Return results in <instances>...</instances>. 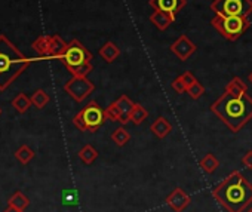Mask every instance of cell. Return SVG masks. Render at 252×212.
<instances>
[{
  "mask_svg": "<svg viewBox=\"0 0 252 212\" xmlns=\"http://www.w3.org/2000/svg\"><path fill=\"white\" fill-rule=\"evenodd\" d=\"M95 89V85L88 77H76L73 76L65 85L64 91L77 102H82L86 96H89Z\"/></svg>",
  "mask_w": 252,
  "mask_h": 212,
  "instance_id": "cell-8",
  "label": "cell"
},
{
  "mask_svg": "<svg viewBox=\"0 0 252 212\" xmlns=\"http://www.w3.org/2000/svg\"><path fill=\"white\" fill-rule=\"evenodd\" d=\"M12 105L18 113H26L32 105V98H29L26 93H20L12 99Z\"/></svg>",
  "mask_w": 252,
  "mask_h": 212,
  "instance_id": "cell-23",
  "label": "cell"
},
{
  "mask_svg": "<svg viewBox=\"0 0 252 212\" xmlns=\"http://www.w3.org/2000/svg\"><path fill=\"white\" fill-rule=\"evenodd\" d=\"M246 212H252V206H251V208H249V209H248Z\"/></svg>",
  "mask_w": 252,
  "mask_h": 212,
  "instance_id": "cell-36",
  "label": "cell"
},
{
  "mask_svg": "<svg viewBox=\"0 0 252 212\" xmlns=\"http://www.w3.org/2000/svg\"><path fill=\"white\" fill-rule=\"evenodd\" d=\"M165 202L174 212H184V209L190 205L191 199L181 187H177L166 196Z\"/></svg>",
  "mask_w": 252,
  "mask_h": 212,
  "instance_id": "cell-10",
  "label": "cell"
},
{
  "mask_svg": "<svg viewBox=\"0 0 252 212\" xmlns=\"http://www.w3.org/2000/svg\"><path fill=\"white\" fill-rule=\"evenodd\" d=\"M65 49H67V43H65L58 34L51 36L49 58H57V60H60V58L63 57V54L65 52Z\"/></svg>",
  "mask_w": 252,
  "mask_h": 212,
  "instance_id": "cell-16",
  "label": "cell"
},
{
  "mask_svg": "<svg viewBox=\"0 0 252 212\" xmlns=\"http://www.w3.org/2000/svg\"><path fill=\"white\" fill-rule=\"evenodd\" d=\"M116 104H117V107L120 110V121L119 122L122 125L129 123L131 122V113H132V109H134L135 102H132L128 95H120L116 99Z\"/></svg>",
  "mask_w": 252,
  "mask_h": 212,
  "instance_id": "cell-12",
  "label": "cell"
},
{
  "mask_svg": "<svg viewBox=\"0 0 252 212\" xmlns=\"http://www.w3.org/2000/svg\"><path fill=\"white\" fill-rule=\"evenodd\" d=\"M248 80H249V82H251V83H252V71H251V74H249V76H248Z\"/></svg>",
  "mask_w": 252,
  "mask_h": 212,
  "instance_id": "cell-35",
  "label": "cell"
},
{
  "mask_svg": "<svg viewBox=\"0 0 252 212\" xmlns=\"http://www.w3.org/2000/svg\"><path fill=\"white\" fill-rule=\"evenodd\" d=\"M242 165L246 169H252V150H249V151L245 153V156L242 157Z\"/></svg>",
  "mask_w": 252,
  "mask_h": 212,
  "instance_id": "cell-33",
  "label": "cell"
},
{
  "mask_svg": "<svg viewBox=\"0 0 252 212\" xmlns=\"http://www.w3.org/2000/svg\"><path fill=\"white\" fill-rule=\"evenodd\" d=\"M77 156H79V159H80L85 165H91V163H94V162L96 160L98 151H96L91 144H86L85 147L80 149V151L77 153Z\"/></svg>",
  "mask_w": 252,
  "mask_h": 212,
  "instance_id": "cell-19",
  "label": "cell"
},
{
  "mask_svg": "<svg viewBox=\"0 0 252 212\" xmlns=\"http://www.w3.org/2000/svg\"><path fill=\"white\" fill-rule=\"evenodd\" d=\"M49 102V95L43 91V89H37L33 96H32V104L36 109H43L46 107V104Z\"/></svg>",
  "mask_w": 252,
  "mask_h": 212,
  "instance_id": "cell-24",
  "label": "cell"
},
{
  "mask_svg": "<svg viewBox=\"0 0 252 212\" xmlns=\"http://www.w3.org/2000/svg\"><path fill=\"white\" fill-rule=\"evenodd\" d=\"M147 118H149V112L143 107L141 104L135 102L134 109H132V113H131V122L134 125H141Z\"/></svg>",
  "mask_w": 252,
  "mask_h": 212,
  "instance_id": "cell-22",
  "label": "cell"
},
{
  "mask_svg": "<svg viewBox=\"0 0 252 212\" xmlns=\"http://www.w3.org/2000/svg\"><path fill=\"white\" fill-rule=\"evenodd\" d=\"M187 93H189V96H190L191 99H199V98L205 93V88H203V85H202L199 80H196V82L187 89Z\"/></svg>",
  "mask_w": 252,
  "mask_h": 212,
  "instance_id": "cell-28",
  "label": "cell"
},
{
  "mask_svg": "<svg viewBox=\"0 0 252 212\" xmlns=\"http://www.w3.org/2000/svg\"><path fill=\"white\" fill-rule=\"evenodd\" d=\"M180 77H181V80L184 82V85L187 86V89H189V88H190V86H191V85H193V83L196 82V80H197V79L194 77V74H193L191 71H186V73H183V74H181Z\"/></svg>",
  "mask_w": 252,
  "mask_h": 212,
  "instance_id": "cell-32",
  "label": "cell"
},
{
  "mask_svg": "<svg viewBox=\"0 0 252 212\" xmlns=\"http://www.w3.org/2000/svg\"><path fill=\"white\" fill-rule=\"evenodd\" d=\"M171 51L175 57H178L181 61H187L196 51H197V46L186 36V34H181L172 45H171Z\"/></svg>",
  "mask_w": 252,
  "mask_h": 212,
  "instance_id": "cell-9",
  "label": "cell"
},
{
  "mask_svg": "<svg viewBox=\"0 0 252 212\" xmlns=\"http://www.w3.org/2000/svg\"><path fill=\"white\" fill-rule=\"evenodd\" d=\"M30 62L32 60L21 54L6 36L0 34V91H5L23 74Z\"/></svg>",
  "mask_w": 252,
  "mask_h": 212,
  "instance_id": "cell-3",
  "label": "cell"
},
{
  "mask_svg": "<svg viewBox=\"0 0 252 212\" xmlns=\"http://www.w3.org/2000/svg\"><path fill=\"white\" fill-rule=\"evenodd\" d=\"M199 165H200V168H202V171H205L206 174H214L217 169H218V166H220V160L214 156V154H206L200 162H199Z\"/></svg>",
  "mask_w": 252,
  "mask_h": 212,
  "instance_id": "cell-20",
  "label": "cell"
},
{
  "mask_svg": "<svg viewBox=\"0 0 252 212\" xmlns=\"http://www.w3.org/2000/svg\"><path fill=\"white\" fill-rule=\"evenodd\" d=\"M211 9L221 17H248L252 12L251 0H214Z\"/></svg>",
  "mask_w": 252,
  "mask_h": 212,
  "instance_id": "cell-6",
  "label": "cell"
},
{
  "mask_svg": "<svg viewBox=\"0 0 252 212\" xmlns=\"http://www.w3.org/2000/svg\"><path fill=\"white\" fill-rule=\"evenodd\" d=\"M0 115H2V109H0Z\"/></svg>",
  "mask_w": 252,
  "mask_h": 212,
  "instance_id": "cell-37",
  "label": "cell"
},
{
  "mask_svg": "<svg viewBox=\"0 0 252 212\" xmlns=\"http://www.w3.org/2000/svg\"><path fill=\"white\" fill-rule=\"evenodd\" d=\"M107 121L105 118V110L99 107L96 101H91L86 104V107L82 109L73 119V125L79 131H88V132H96L104 122Z\"/></svg>",
  "mask_w": 252,
  "mask_h": 212,
  "instance_id": "cell-4",
  "label": "cell"
},
{
  "mask_svg": "<svg viewBox=\"0 0 252 212\" xmlns=\"http://www.w3.org/2000/svg\"><path fill=\"white\" fill-rule=\"evenodd\" d=\"M225 92L233 96H242V95L248 93V85L240 77H233L225 85Z\"/></svg>",
  "mask_w": 252,
  "mask_h": 212,
  "instance_id": "cell-15",
  "label": "cell"
},
{
  "mask_svg": "<svg viewBox=\"0 0 252 212\" xmlns=\"http://www.w3.org/2000/svg\"><path fill=\"white\" fill-rule=\"evenodd\" d=\"M211 112L231 132H239L252 119V98L248 93L233 96L224 92L211 105Z\"/></svg>",
  "mask_w": 252,
  "mask_h": 212,
  "instance_id": "cell-2",
  "label": "cell"
},
{
  "mask_svg": "<svg viewBox=\"0 0 252 212\" xmlns=\"http://www.w3.org/2000/svg\"><path fill=\"white\" fill-rule=\"evenodd\" d=\"M171 85H172V88H174V91H175L177 93L187 92V86L184 85V82L181 80V77H180V76H178L177 79H174V82H172Z\"/></svg>",
  "mask_w": 252,
  "mask_h": 212,
  "instance_id": "cell-31",
  "label": "cell"
},
{
  "mask_svg": "<svg viewBox=\"0 0 252 212\" xmlns=\"http://www.w3.org/2000/svg\"><path fill=\"white\" fill-rule=\"evenodd\" d=\"M9 205L14 206V208H17V209H21V211H23L24 208L29 206V199H27L21 191H17V193H14L12 197L9 199Z\"/></svg>",
  "mask_w": 252,
  "mask_h": 212,
  "instance_id": "cell-26",
  "label": "cell"
},
{
  "mask_svg": "<svg viewBox=\"0 0 252 212\" xmlns=\"http://www.w3.org/2000/svg\"><path fill=\"white\" fill-rule=\"evenodd\" d=\"M150 131L153 132V135H156L158 138L163 140V138H166V137L172 132V125H171V122H169L166 118L159 116V118L152 123Z\"/></svg>",
  "mask_w": 252,
  "mask_h": 212,
  "instance_id": "cell-14",
  "label": "cell"
},
{
  "mask_svg": "<svg viewBox=\"0 0 252 212\" xmlns=\"http://www.w3.org/2000/svg\"><path fill=\"white\" fill-rule=\"evenodd\" d=\"M63 203L64 205H77L76 190H64L63 191Z\"/></svg>",
  "mask_w": 252,
  "mask_h": 212,
  "instance_id": "cell-29",
  "label": "cell"
},
{
  "mask_svg": "<svg viewBox=\"0 0 252 212\" xmlns=\"http://www.w3.org/2000/svg\"><path fill=\"white\" fill-rule=\"evenodd\" d=\"M211 24L227 40H237L251 26L248 17H221V15H215L211 20Z\"/></svg>",
  "mask_w": 252,
  "mask_h": 212,
  "instance_id": "cell-5",
  "label": "cell"
},
{
  "mask_svg": "<svg viewBox=\"0 0 252 212\" xmlns=\"http://www.w3.org/2000/svg\"><path fill=\"white\" fill-rule=\"evenodd\" d=\"M175 17L177 15H174V14H168V12H162V11H155L150 15V21H152V24L156 29H159L160 31H165L175 21Z\"/></svg>",
  "mask_w": 252,
  "mask_h": 212,
  "instance_id": "cell-13",
  "label": "cell"
},
{
  "mask_svg": "<svg viewBox=\"0 0 252 212\" xmlns=\"http://www.w3.org/2000/svg\"><path fill=\"white\" fill-rule=\"evenodd\" d=\"M105 118L111 122H119L120 121V110L117 107L116 101H113L108 107L105 109Z\"/></svg>",
  "mask_w": 252,
  "mask_h": 212,
  "instance_id": "cell-27",
  "label": "cell"
},
{
  "mask_svg": "<svg viewBox=\"0 0 252 212\" xmlns=\"http://www.w3.org/2000/svg\"><path fill=\"white\" fill-rule=\"evenodd\" d=\"M92 60V54L88 51V48H85L79 40H71L70 43H67V49L63 54V57L60 58V61L67 67L68 71L82 67L85 64H89Z\"/></svg>",
  "mask_w": 252,
  "mask_h": 212,
  "instance_id": "cell-7",
  "label": "cell"
},
{
  "mask_svg": "<svg viewBox=\"0 0 252 212\" xmlns=\"http://www.w3.org/2000/svg\"><path fill=\"white\" fill-rule=\"evenodd\" d=\"M15 157H17V160H20L23 165H27V163L34 157V151H33L29 146H21V147L17 150Z\"/></svg>",
  "mask_w": 252,
  "mask_h": 212,
  "instance_id": "cell-25",
  "label": "cell"
},
{
  "mask_svg": "<svg viewBox=\"0 0 252 212\" xmlns=\"http://www.w3.org/2000/svg\"><path fill=\"white\" fill-rule=\"evenodd\" d=\"M99 55L105 62H114L117 60V57L120 55V49L117 48V45L114 42H107L99 49Z\"/></svg>",
  "mask_w": 252,
  "mask_h": 212,
  "instance_id": "cell-17",
  "label": "cell"
},
{
  "mask_svg": "<svg viewBox=\"0 0 252 212\" xmlns=\"http://www.w3.org/2000/svg\"><path fill=\"white\" fill-rule=\"evenodd\" d=\"M149 5L155 11H162L177 15L187 5V0H150Z\"/></svg>",
  "mask_w": 252,
  "mask_h": 212,
  "instance_id": "cell-11",
  "label": "cell"
},
{
  "mask_svg": "<svg viewBox=\"0 0 252 212\" xmlns=\"http://www.w3.org/2000/svg\"><path fill=\"white\" fill-rule=\"evenodd\" d=\"M5 212H23V211H21V209H17V208H14V206H11V205H9V208H8Z\"/></svg>",
  "mask_w": 252,
  "mask_h": 212,
  "instance_id": "cell-34",
  "label": "cell"
},
{
  "mask_svg": "<svg viewBox=\"0 0 252 212\" xmlns=\"http://www.w3.org/2000/svg\"><path fill=\"white\" fill-rule=\"evenodd\" d=\"M91 71H92V64L89 62V64H85L82 67H77V68L71 70L70 73H71V76H76V77H86Z\"/></svg>",
  "mask_w": 252,
  "mask_h": 212,
  "instance_id": "cell-30",
  "label": "cell"
},
{
  "mask_svg": "<svg viewBox=\"0 0 252 212\" xmlns=\"http://www.w3.org/2000/svg\"><path fill=\"white\" fill-rule=\"evenodd\" d=\"M111 140H113V143H114L117 147H123V146H126V144L129 143L131 135H129V132L126 131L123 126H120V128H117V129L111 134Z\"/></svg>",
  "mask_w": 252,
  "mask_h": 212,
  "instance_id": "cell-21",
  "label": "cell"
},
{
  "mask_svg": "<svg viewBox=\"0 0 252 212\" xmlns=\"http://www.w3.org/2000/svg\"><path fill=\"white\" fill-rule=\"evenodd\" d=\"M212 196L227 212H246L252 206V184L239 171H233L212 188Z\"/></svg>",
  "mask_w": 252,
  "mask_h": 212,
  "instance_id": "cell-1",
  "label": "cell"
},
{
  "mask_svg": "<svg viewBox=\"0 0 252 212\" xmlns=\"http://www.w3.org/2000/svg\"><path fill=\"white\" fill-rule=\"evenodd\" d=\"M32 48L45 58H49V48H51V36H40L37 37L33 43Z\"/></svg>",
  "mask_w": 252,
  "mask_h": 212,
  "instance_id": "cell-18",
  "label": "cell"
}]
</instances>
